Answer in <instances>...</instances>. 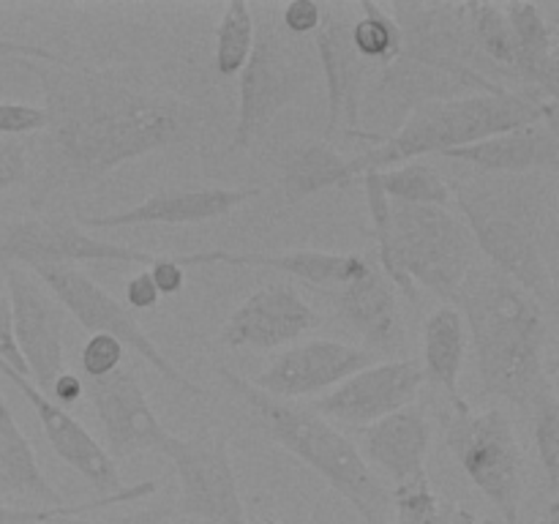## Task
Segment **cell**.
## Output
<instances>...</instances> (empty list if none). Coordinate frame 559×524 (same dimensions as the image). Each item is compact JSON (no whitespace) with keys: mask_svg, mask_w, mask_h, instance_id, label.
Segmentation results:
<instances>
[{"mask_svg":"<svg viewBox=\"0 0 559 524\" xmlns=\"http://www.w3.org/2000/svg\"><path fill=\"white\" fill-rule=\"evenodd\" d=\"M502 11L516 38V82L557 102L559 49L555 27L535 3L511 0L502 3Z\"/></svg>","mask_w":559,"mask_h":524,"instance_id":"25","label":"cell"},{"mask_svg":"<svg viewBox=\"0 0 559 524\" xmlns=\"http://www.w3.org/2000/svg\"><path fill=\"white\" fill-rule=\"evenodd\" d=\"M309 66L289 47L284 33L265 20L254 36V49L240 71L238 120L227 153L249 147L284 109L300 102L309 87Z\"/></svg>","mask_w":559,"mask_h":524,"instance_id":"8","label":"cell"},{"mask_svg":"<svg viewBox=\"0 0 559 524\" xmlns=\"http://www.w3.org/2000/svg\"><path fill=\"white\" fill-rule=\"evenodd\" d=\"M260 186H238V189H167L145 196L136 205L98 216H80L82 227L91 229H120L145 227V224H202L216 222L238 211L243 202L260 196Z\"/></svg>","mask_w":559,"mask_h":524,"instance_id":"19","label":"cell"},{"mask_svg":"<svg viewBox=\"0 0 559 524\" xmlns=\"http://www.w3.org/2000/svg\"><path fill=\"white\" fill-rule=\"evenodd\" d=\"M9 500L25 502V508L66 505V497L44 475L0 385V502L9 505Z\"/></svg>","mask_w":559,"mask_h":524,"instance_id":"24","label":"cell"},{"mask_svg":"<svg viewBox=\"0 0 559 524\" xmlns=\"http://www.w3.org/2000/svg\"><path fill=\"white\" fill-rule=\"evenodd\" d=\"M535 448H538L540 467H544L546 486L551 491V500H557L559 491V402L549 396L535 409Z\"/></svg>","mask_w":559,"mask_h":524,"instance_id":"34","label":"cell"},{"mask_svg":"<svg viewBox=\"0 0 559 524\" xmlns=\"http://www.w3.org/2000/svg\"><path fill=\"white\" fill-rule=\"evenodd\" d=\"M353 22V5L322 3V22L314 33V49L328 87V136H347L360 129V98H364L366 82L374 74V69L355 49Z\"/></svg>","mask_w":559,"mask_h":524,"instance_id":"14","label":"cell"},{"mask_svg":"<svg viewBox=\"0 0 559 524\" xmlns=\"http://www.w3.org/2000/svg\"><path fill=\"white\" fill-rule=\"evenodd\" d=\"M366 464H374L382 475L393 480V489L429 480L426 456H429L431 431L424 409L409 404L399 413L385 415L377 424L360 429Z\"/></svg>","mask_w":559,"mask_h":524,"instance_id":"21","label":"cell"},{"mask_svg":"<svg viewBox=\"0 0 559 524\" xmlns=\"http://www.w3.org/2000/svg\"><path fill=\"white\" fill-rule=\"evenodd\" d=\"M0 58H11L14 63H25V60H38V63H60L63 55L55 49L44 47V44L31 41H14V38L0 36Z\"/></svg>","mask_w":559,"mask_h":524,"instance_id":"42","label":"cell"},{"mask_svg":"<svg viewBox=\"0 0 559 524\" xmlns=\"http://www.w3.org/2000/svg\"><path fill=\"white\" fill-rule=\"evenodd\" d=\"M393 522L391 524H491L467 505L453 500H440L429 480L393 489L391 495Z\"/></svg>","mask_w":559,"mask_h":524,"instance_id":"29","label":"cell"},{"mask_svg":"<svg viewBox=\"0 0 559 524\" xmlns=\"http://www.w3.org/2000/svg\"><path fill=\"white\" fill-rule=\"evenodd\" d=\"M14 342L27 366V380L49 398L66 371L63 317L60 306L41 282L25 267H5Z\"/></svg>","mask_w":559,"mask_h":524,"instance_id":"13","label":"cell"},{"mask_svg":"<svg viewBox=\"0 0 559 524\" xmlns=\"http://www.w3.org/2000/svg\"><path fill=\"white\" fill-rule=\"evenodd\" d=\"M377 265L413 303L418 287H426L453 306L462 284L478 267V246L467 224L448 207L391 202L388 251Z\"/></svg>","mask_w":559,"mask_h":524,"instance_id":"6","label":"cell"},{"mask_svg":"<svg viewBox=\"0 0 559 524\" xmlns=\"http://www.w3.org/2000/svg\"><path fill=\"white\" fill-rule=\"evenodd\" d=\"M445 445L462 464L480 495L497 508L506 524L522 519L524 453L513 420L502 409H480L469 404L451 407L442 415Z\"/></svg>","mask_w":559,"mask_h":524,"instance_id":"7","label":"cell"},{"mask_svg":"<svg viewBox=\"0 0 559 524\" xmlns=\"http://www.w3.org/2000/svg\"><path fill=\"white\" fill-rule=\"evenodd\" d=\"M147 273H151L158 295H178L186 284V267L175 257H153Z\"/></svg>","mask_w":559,"mask_h":524,"instance_id":"41","label":"cell"},{"mask_svg":"<svg viewBox=\"0 0 559 524\" xmlns=\"http://www.w3.org/2000/svg\"><path fill=\"white\" fill-rule=\"evenodd\" d=\"M355 9H358V16L353 22L355 49L374 71L385 69L399 58V49H402L396 22L391 20L385 5L374 3V0H360Z\"/></svg>","mask_w":559,"mask_h":524,"instance_id":"31","label":"cell"},{"mask_svg":"<svg viewBox=\"0 0 559 524\" xmlns=\"http://www.w3.org/2000/svg\"><path fill=\"white\" fill-rule=\"evenodd\" d=\"M158 298H162V295H158V289H156V284H153L147 267L126 282V309L129 311L153 309V306L158 303Z\"/></svg>","mask_w":559,"mask_h":524,"instance_id":"43","label":"cell"},{"mask_svg":"<svg viewBox=\"0 0 559 524\" xmlns=\"http://www.w3.org/2000/svg\"><path fill=\"white\" fill-rule=\"evenodd\" d=\"M254 11L243 0H233L224 9L222 20L216 27V52H213V66L222 76L240 74L254 49Z\"/></svg>","mask_w":559,"mask_h":524,"instance_id":"33","label":"cell"},{"mask_svg":"<svg viewBox=\"0 0 559 524\" xmlns=\"http://www.w3.org/2000/svg\"><path fill=\"white\" fill-rule=\"evenodd\" d=\"M540 120L557 123V102L533 87H519V91L506 87L500 93H475V96L429 102L413 109L396 134L358 153L349 162L358 178L364 172H382V169L415 162L429 153L442 156L456 147L475 145L486 136L540 123Z\"/></svg>","mask_w":559,"mask_h":524,"instance_id":"4","label":"cell"},{"mask_svg":"<svg viewBox=\"0 0 559 524\" xmlns=\"http://www.w3.org/2000/svg\"><path fill=\"white\" fill-rule=\"evenodd\" d=\"M249 524H282L276 519H262V516H249Z\"/></svg>","mask_w":559,"mask_h":524,"instance_id":"45","label":"cell"},{"mask_svg":"<svg viewBox=\"0 0 559 524\" xmlns=\"http://www.w3.org/2000/svg\"><path fill=\"white\" fill-rule=\"evenodd\" d=\"M0 377H5V380L27 398V404H31L33 413H36L38 424H41L52 451L58 453L74 473H80L82 478L98 491V497H112L126 489V484L120 480L118 464L109 458V453L104 451L102 442H98L74 415H69L63 407H58L52 398L44 396L27 377L14 374V371L5 369V366H0Z\"/></svg>","mask_w":559,"mask_h":524,"instance_id":"18","label":"cell"},{"mask_svg":"<svg viewBox=\"0 0 559 524\" xmlns=\"http://www.w3.org/2000/svg\"><path fill=\"white\" fill-rule=\"evenodd\" d=\"M451 196L491 267L551 309L557 303V284L546 254V233L555 191L546 172H478L475 178L453 180Z\"/></svg>","mask_w":559,"mask_h":524,"instance_id":"3","label":"cell"},{"mask_svg":"<svg viewBox=\"0 0 559 524\" xmlns=\"http://www.w3.org/2000/svg\"><path fill=\"white\" fill-rule=\"evenodd\" d=\"M33 276L47 287V293L58 300L60 309L69 311L87 333H107V336H115L126 349H134L140 358H145L147 364L164 377V380L178 385L180 391L191 393V396L197 398L205 396L202 385H197L189 374H183V371L167 358L164 349H158V344L147 336L145 327L134 320V314L126 309V303L112 298L102 284L93 282V278L87 276V273H82L80 267L47 265L33 271Z\"/></svg>","mask_w":559,"mask_h":524,"instance_id":"9","label":"cell"},{"mask_svg":"<svg viewBox=\"0 0 559 524\" xmlns=\"http://www.w3.org/2000/svg\"><path fill=\"white\" fill-rule=\"evenodd\" d=\"M442 158L467 164L480 175L555 172L559 164L557 123L540 120V123L522 126V129L502 131V134L475 142V145L442 153Z\"/></svg>","mask_w":559,"mask_h":524,"instance_id":"22","label":"cell"},{"mask_svg":"<svg viewBox=\"0 0 559 524\" xmlns=\"http://www.w3.org/2000/svg\"><path fill=\"white\" fill-rule=\"evenodd\" d=\"M27 147L14 136H0V191L27 180Z\"/></svg>","mask_w":559,"mask_h":524,"instance_id":"37","label":"cell"},{"mask_svg":"<svg viewBox=\"0 0 559 524\" xmlns=\"http://www.w3.org/2000/svg\"><path fill=\"white\" fill-rule=\"evenodd\" d=\"M82 393L91 398L96 418L104 429V451L115 464L136 453H162L173 431L158 420L151 407L140 377L131 366H120L98 380H82Z\"/></svg>","mask_w":559,"mask_h":524,"instance_id":"12","label":"cell"},{"mask_svg":"<svg viewBox=\"0 0 559 524\" xmlns=\"http://www.w3.org/2000/svg\"><path fill=\"white\" fill-rule=\"evenodd\" d=\"M464 355H467V325L459 309L442 306L426 320L424 325V380L435 388H442L451 398V407H464V396L459 391Z\"/></svg>","mask_w":559,"mask_h":524,"instance_id":"26","label":"cell"},{"mask_svg":"<svg viewBox=\"0 0 559 524\" xmlns=\"http://www.w3.org/2000/svg\"><path fill=\"white\" fill-rule=\"evenodd\" d=\"M123 355L126 347L118 338L107 336V333H91V338H87L80 355L85 380H98V377L112 374L115 369L123 366Z\"/></svg>","mask_w":559,"mask_h":524,"instance_id":"35","label":"cell"},{"mask_svg":"<svg viewBox=\"0 0 559 524\" xmlns=\"http://www.w3.org/2000/svg\"><path fill=\"white\" fill-rule=\"evenodd\" d=\"M82 396V380L80 374H74V371H63V374L58 377V382H55L52 393H49V398H52L55 404H74L80 402Z\"/></svg>","mask_w":559,"mask_h":524,"instance_id":"44","label":"cell"},{"mask_svg":"<svg viewBox=\"0 0 559 524\" xmlns=\"http://www.w3.org/2000/svg\"><path fill=\"white\" fill-rule=\"evenodd\" d=\"M371 364H377V355L371 349L333 342V338H311V342L284 349L249 382L265 391L267 396L289 402V398L333 391L338 382Z\"/></svg>","mask_w":559,"mask_h":524,"instance_id":"16","label":"cell"},{"mask_svg":"<svg viewBox=\"0 0 559 524\" xmlns=\"http://www.w3.org/2000/svg\"><path fill=\"white\" fill-rule=\"evenodd\" d=\"M0 366L11 369L14 374L27 377V366L22 360L20 349L14 342V317H11V303L9 298L0 295Z\"/></svg>","mask_w":559,"mask_h":524,"instance_id":"39","label":"cell"},{"mask_svg":"<svg viewBox=\"0 0 559 524\" xmlns=\"http://www.w3.org/2000/svg\"><path fill=\"white\" fill-rule=\"evenodd\" d=\"M158 491L156 480H140V484L126 486L123 491L112 497H96V500L87 502H66V505L55 508H25V505H3L0 502V524H52L60 519H74V516H87V513L104 511V508H115L120 502H140L147 500Z\"/></svg>","mask_w":559,"mask_h":524,"instance_id":"32","label":"cell"},{"mask_svg":"<svg viewBox=\"0 0 559 524\" xmlns=\"http://www.w3.org/2000/svg\"><path fill=\"white\" fill-rule=\"evenodd\" d=\"M353 162L320 140L289 147L282 162V191L289 205L336 186H353Z\"/></svg>","mask_w":559,"mask_h":524,"instance_id":"27","label":"cell"},{"mask_svg":"<svg viewBox=\"0 0 559 524\" xmlns=\"http://www.w3.org/2000/svg\"><path fill=\"white\" fill-rule=\"evenodd\" d=\"M453 309L464 317L473 338L480 385L533 415L549 396H557L546 371L544 306L495 267H475L459 289Z\"/></svg>","mask_w":559,"mask_h":524,"instance_id":"2","label":"cell"},{"mask_svg":"<svg viewBox=\"0 0 559 524\" xmlns=\"http://www.w3.org/2000/svg\"><path fill=\"white\" fill-rule=\"evenodd\" d=\"M183 267L197 265H229V267H267L287 273L314 287H344L358 273L366 271L371 257L366 254H333V251L295 249V251H229L207 249L194 254L175 257Z\"/></svg>","mask_w":559,"mask_h":524,"instance_id":"20","label":"cell"},{"mask_svg":"<svg viewBox=\"0 0 559 524\" xmlns=\"http://www.w3.org/2000/svg\"><path fill=\"white\" fill-rule=\"evenodd\" d=\"M224 385L251 409L273 442L314 469L331 489H336L358 511L366 524H391V491L380 484L364 453L344 431L311 407L282 402L251 385L238 371L218 366Z\"/></svg>","mask_w":559,"mask_h":524,"instance_id":"5","label":"cell"},{"mask_svg":"<svg viewBox=\"0 0 559 524\" xmlns=\"http://www.w3.org/2000/svg\"><path fill=\"white\" fill-rule=\"evenodd\" d=\"M44 91L47 126L38 140L33 205L58 191L85 189L112 169L180 145L194 134L200 109L175 93L147 87L118 66L25 60Z\"/></svg>","mask_w":559,"mask_h":524,"instance_id":"1","label":"cell"},{"mask_svg":"<svg viewBox=\"0 0 559 524\" xmlns=\"http://www.w3.org/2000/svg\"><path fill=\"white\" fill-rule=\"evenodd\" d=\"M169 516H173V508L169 505H147L140 508V511L120 513V516H102V519H60V522L52 524H167Z\"/></svg>","mask_w":559,"mask_h":524,"instance_id":"40","label":"cell"},{"mask_svg":"<svg viewBox=\"0 0 559 524\" xmlns=\"http://www.w3.org/2000/svg\"><path fill=\"white\" fill-rule=\"evenodd\" d=\"M469 31H473L475 44L480 55L489 60L497 74H506L516 80V38H513L511 22H508L502 3H480L469 0L464 3Z\"/></svg>","mask_w":559,"mask_h":524,"instance_id":"28","label":"cell"},{"mask_svg":"<svg viewBox=\"0 0 559 524\" xmlns=\"http://www.w3.org/2000/svg\"><path fill=\"white\" fill-rule=\"evenodd\" d=\"M322 22V3L314 0H293L282 9V25L287 27L293 36H309L317 33Z\"/></svg>","mask_w":559,"mask_h":524,"instance_id":"38","label":"cell"},{"mask_svg":"<svg viewBox=\"0 0 559 524\" xmlns=\"http://www.w3.org/2000/svg\"><path fill=\"white\" fill-rule=\"evenodd\" d=\"M47 126V112L36 104L0 102V136L36 134Z\"/></svg>","mask_w":559,"mask_h":524,"instance_id":"36","label":"cell"},{"mask_svg":"<svg viewBox=\"0 0 559 524\" xmlns=\"http://www.w3.org/2000/svg\"><path fill=\"white\" fill-rule=\"evenodd\" d=\"M382 191L391 202H404V205H437L448 207L453 202L451 183L429 167L426 162L415 158V162L399 164V167L382 169L377 172Z\"/></svg>","mask_w":559,"mask_h":524,"instance_id":"30","label":"cell"},{"mask_svg":"<svg viewBox=\"0 0 559 524\" xmlns=\"http://www.w3.org/2000/svg\"><path fill=\"white\" fill-rule=\"evenodd\" d=\"M338 314L349 322L355 333L366 342L371 353H396L402 344V314L393 284L380 271L374 260L366 265L364 273L336 289L333 295Z\"/></svg>","mask_w":559,"mask_h":524,"instance_id":"23","label":"cell"},{"mask_svg":"<svg viewBox=\"0 0 559 524\" xmlns=\"http://www.w3.org/2000/svg\"><path fill=\"white\" fill-rule=\"evenodd\" d=\"M164 456L178 473V511L183 516L205 524H249L224 431L205 426L191 437L173 434Z\"/></svg>","mask_w":559,"mask_h":524,"instance_id":"10","label":"cell"},{"mask_svg":"<svg viewBox=\"0 0 559 524\" xmlns=\"http://www.w3.org/2000/svg\"><path fill=\"white\" fill-rule=\"evenodd\" d=\"M317 322L314 309L289 284H265L254 289L224 320L218 342L227 347L278 349L298 342Z\"/></svg>","mask_w":559,"mask_h":524,"instance_id":"17","label":"cell"},{"mask_svg":"<svg viewBox=\"0 0 559 524\" xmlns=\"http://www.w3.org/2000/svg\"><path fill=\"white\" fill-rule=\"evenodd\" d=\"M424 371L415 360H377L338 382L314 402V413L338 424L366 429L385 415L409 407L424 388Z\"/></svg>","mask_w":559,"mask_h":524,"instance_id":"15","label":"cell"},{"mask_svg":"<svg viewBox=\"0 0 559 524\" xmlns=\"http://www.w3.org/2000/svg\"><path fill=\"white\" fill-rule=\"evenodd\" d=\"M74 262L151 265L153 254L87 235L69 216H31L0 222V265L38 271Z\"/></svg>","mask_w":559,"mask_h":524,"instance_id":"11","label":"cell"}]
</instances>
